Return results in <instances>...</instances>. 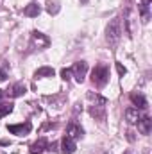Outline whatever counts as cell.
<instances>
[{"label": "cell", "instance_id": "6da1fadb", "mask_svg": "<svg viewBox=\"0 0 152 154\" xmlns=\"http://www.w3.org/2000/svg\"><path fill=\"white\" fill-rule=\"evenodd\" d=\"M88 100H90V115L95 120L104 122L106 120V104H108V100L102 95L93 93V91L88 93Z\"/></svg>", "mask_w": 152, "mask_h": 154}, {"label": "cell", "instance_id": "7a4b0ae2", "mask_svg": "<svg viewBox=\"0 0 152 154\" xmlns=\"http://www.w3.org/2000/svg\"><path fill=\"white\" fill-rule=\"evenodd\" d=\"M120 39H122V18L116 16L106 27V41L109 43L111 48H114L120 43Z\"/></svg>", "mask_w": 152, "mask_h": 154}, {"label": "cell", "instance_id": "3957f363", "mask_svg": "<svg viewBox=\"0 0 152 154\" xmlns=\"http://www.w3.org/2000/svg\"><path fill=\"white\" fill-rule=\"evenodd\" d=\"M108 81H109V66L106 63H99L91 72V82L97 88H104Z\"/></svg>", "mask_w": 152, "mask_h": 154}, {"label": "cell", "instance_id": "277c9868", "mask_svg": "<svg viewBox=\"0 0 152 154\" xmlns=\"http://www.w3.org/2000/svg\"><path fill=\"white\" fill-rule=\"evenodd\" d=\"M50 45V39L48 36H45L43 32H39V31H32V34H31V48L32 50H41V48H47Z\"/></svg>", "mask_w": 152, "mask_h": 154}, {"label": "cell", "instance_id": "5b68a950", "mask_svg": "<svg viewBox=\"0 0 152 154\" xmlns=\"http://www.w3.org/2000/svg\"><path fill=\"white\" fill-rule=\"evenodd\" d=\"M32 129V124L31 122H23V124H11L7 125V131L16 134V136H27Z\"/></svg>", "mask_w": 152, "mask_h": 154}, {"label": "cell", "instance_id": "8992f818", "mask_svg": "<svg viewBox=\"0 0 152 154\" xmlns=\"http://www.w3.org/2000/svg\"><path fill=\"white\" fill-rule=\"evenodd\" d=\"M70 70H72V75L75 77L77 82H82L84 77H86V72H88V63L86 61H77Z\"/></svg>", "mask_w": 152, "mask_h": 154}, {"label": "cell", "instance_id": "52a82bcc", "mask_svg": "<svg viewBox=\"0 0 152 154\" xmlns=\"http://www.w3.org/2000/svg\"><path fill=\"white\" fill-rule=\"evenodd\" d=\"M131 102H132L138 109H147V108H149V102H147L145 95H143V93H140V91H138V93H136V91H134V93H131Z\"/></svg>", "mask_w": 152, "mask_h": 154}, {"label": "cell", "instance_id": "ba28073f", "mask_svg": "<svg viewBox=\"0 0 152 154\" xmlns=\"http://www.w3.org/2000/svg\"><path fill=\"white\" fill-rule=\"evenodd\" d=\"M136 124H138V129H140L141 134H150V129H152V118L150 116H147V115L140 116V120Z\"/></svg>", "mask_w": 152, "mask_h": 154}, {"label": "cell", "instance_id": "9c48e42d", "mask_svg": "<svg viewBox=\"0 0 152 154\" xmlns=\"http://www.w3.org/2000/svg\"><path fill=\"white\" fill-rule=\"evenodd\" d=\"M25 91H27V86H25L23 82H14V84L7 90V95H9V97H13V99H16V97L25 95Z\"/></svg>", "mask_w": 152, "mask_h": 154}, {"label": "cell", "instance_id": "30bf717a", "mask_svg": "<svg viewBox=\"0 0 152 154\" xmlns=\"http://www.w3.org/2000/svg\"><path fill=\"white\" fill-rule=\"evenodd\" d=\"M77 149V143L74 138H70V136H65L63 138V142H61V151L63 154H74Z\"/></svg>", "mask_w": 152, "mask_h": 154}, {"label": "cell", "instance_id": "8fae6325", "mask_svg": "<svg viewBox=\"0 0 152 154\" xmlns=\"http://www.w3.org/2000/svg\"><path fill=\"white\" fill-rule=\"evenodd\" d=\"M66 136H70V138H74V140H79V138H82V136H84V129H82L81 125H77L75 122H72V124L68 125Z\"/></svg>", "mask_w": 152, "mask_h": 154}, {"label": "cell", "instance_id": "7c38bea8", "mask_svg": "<svg viewBox=\"0 0 152 154\" xmlns=\"http://www.w3.org/2000/svg\"><path fill=\"white\" fill-rule=\"evenodd\" d=\"M47 145H48V142H47L45 138H38V142H34V143L31 145L29 154H43V151L47 149Z\"/></svg>", "mask_w": 152, "mask_h": 154}, {"label": "cell", "instance_id": "4fadbf2b", "mask_svg": "<svg viewBox=\"0 0 152 154\" xmlns=\"http://www.w3.org/2000/svg\"><path fill=\"white\" fill-rule=\"evenodd\" d=\"M140 111H138V108H127L125 109V120L129 122V124H136L138 120H140Z\"/></svg>", "mask_w": 152, "mask_h": 154}, {"label": "cell", "instance_id": "5bb4252c", "mask_svg": "<svg viewBox=\"0 0 152 154\" xmlns=\"http://www.w3.org/2000/svg\"><path fill=\"white\" fill-rule=\"evenodd\" d=\"M54 68L52 66H41V68H38L36 72H34V77L36 79H45V77H54Z\"/></svg>", "mask_w": 152, "mask_h": 154}, {"label": "cell", "instance_id": "9a60e30c", "mask_svg": "<svg viewBox=\"0 0 152 154\" xmlns=\"http://www.w3.org/2000/svg\"><path fill=\"white\" fill-rule=\"evenodd\" d=\"M39 13H41V7H39L38 4H29V5L23 9V14H25V16H29V18L38 16Z\"/></svg>", "mask_w": 152, "mask_h": 154}, {"label": "cell", "instance_id": "2e32d148", "mask_svg": "<svg viewBox=\"0 0 152 154\" xmlns=\"http://www.w3.org/2000/svg\"><path fill=\"white\" fill-rule=\"evenodd\" d=\"M11 111H13V104L11 102H0V118L9 115Z\"/></svg>", "mask_w": 152, "mask_h": 154}, {"label": "cell", "instance_id": "e0dca14e", "mask_svg": "<svg viewBox=\"0 0 152 154\" xmlns=\"http://www.w3.org/2000/svg\"><path fill=\"white\" fill-rule=\"evenodd\" d=\"M149 4L150 2H141V5H140V11H141V18H143V22H149Z\"/></svg>", "mask_w": 152, "mask_h": 154}, {"label": "cell", "instance_id": "ac0fdd59", "mask_svg": "<svg viewBox=\"0 0 152 154\" xmlns=\"http://www.w3.org/2000/svg\"><path fill=\"white\" fill-rule=\"evenodd\" d=\"M47 11H48L50 14H57V11H59V4H57L56 0H48V4H47Z\"/></svg>", "mask_w": 152, "mask_h": 154}, {"label": "cell", "instance_id": "d6986e66", "mask_svg": "<svg viewBox=\"0 0 152 154\" xmlns=\"http://www.w3.org/2000/svg\"><path fill=\"white\" fill-rule=\"evenodd\" d=\"M9 77V70H7V65L5 63H0V82H4L5 79Z\"/></svg>", "mask_w": 152, "mask_h": 154}, {"label": "cell", "instance_id": "ffe728a7", "mask_svg": "<svg viewBox=\"0 0 152 154\" xmlns=\"http://www.w3.org/2000/svg\"><path fill=\"white\" fill-rule=\"evenodd\" d=\"M61 77H63L65 81H70V77H72V70H70V68H63V70H61Z\"/></svg>", "mask_w": 152, "mask_h": 154}, {"label": "cell", "instance_id": "44dd1931", "mask_svg": "<svg viewBox=\"0 0 152 154\" xmlns=\"http://www.w3.org/2000/svg\"><path fill=\"white\" fill-rule=\"evenodd\" d=\"M116 70H118V74H120V75H125V72H127V70H125L120 63H116Z\"/></svg>", "mask_w": 152, "mask_h": 154}, {"label": "cell", "instance_id": "7402d4cb", "mask_svg": "<svg viewBox=\"0 0 152 154\" xmlns=\"http://www.w3.org/2000/svg\"><path fill=\"white\" fill-rule=\"evenodd\" d=\"M2 97H4V91L0 90V102H2Z\"/></svg>", "mask_w": 152, "mask_h": 154}, {"label": "cell", "instance_id": "603a6c76", "mask_svg": "<svg viewBox=\"0 0 152 154\" xmlns=\"http://www.w3.org/2000/svg\"><path fill=\"white\" fill-rule=\"evenodd\" d=\"M141 2H150V0H141Z\"/></svg>", "mask_w": 152, "mask_h": 154}, {"label": "cell", "instance_id": "cb8c5ba5", "mask_svg": "<svg viewBox=\"0 0 152 154\" xmlns=\"http://www.w3.org/2000/svg\"><path fill=\"white\" fill-rule=\"evenodd\" d=\"M123 154H131V152H129V151H127V152H123Z\"/></svg>", "mask_w": 152, "mask_h": 154}]
</instances>
